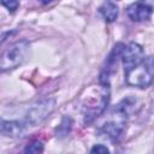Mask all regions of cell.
I'll use <instances>...</instances> for the list:
<instances>
[{"label":"cell","mask_w":154,"mask_h":154,"mask_svg":"<svg viewBox=\"0 0 154 154\" xmlns=\"http://www.w3.org/2000/svg\"><path fill=\"white\" fill-rule=\"evenodd\" d=\"M90 152H91V153H108L109 150H108V148H107L106 146H103V144H96V146H94V147L91 148Z\"/></svg>","instance_id":"obj_13"},{"label":"cell","mask_w":154,"mask_h":154,"mask_svg":"<svg viewBox=\"0 0 154 154\" xmlns=\"http://www.w3.org/2000/svg\"><path fill=\"white\" fill-rule=\"evenodd\" d=\"M128 84L138 88H147L153 79V61L152 58H144L140 64L124 72Z\"/></svg>","instance_id":"obj_4"},{"label":"cell","mask_w":154,"mask_h":154,"mask_svg":"<svg viewBox=\"0 0 154 154\" xmlns=\"http://www.w3.org/2000/svg\"><path fill=\"white\" fill-rule=\"evenodd\" d=\"M26 129L25 122L5 120L0 118V134L8 137H20Z\"/></svg>","instance_id":"obj_8"},{"label":"cell","mask_w":154,"mask_h":154,"mask_svg":"<svg viewBox=\"0 0 154 154\" xmlns=\"http://www.w3.org/2000/svg\"><path fill=\"white\" fill-rule=\"evenodd\" d=\"M54 106H55V101L53 99H43V100L36 102L35 105H32L26 114V119H25L26 125L30 124V125L35 126V125L42 123L53 112Z\"/></svg>","instance_id":"obj_5"},{"label":"cell","mask_w":154,"mask_h":154,"mask_svg":"<svg viewBox=\"0 0 154 154\" xmlns=\"http://www.w3.org/2000/svg\"><path fill=\"white\" fill-rule=\"evenodd\" d=\"M109 100L108 84H103L97 89H91L82 102V113L85 123H91L107 107Z\"/></svg>","instance_id":"obj_2"},{"label":"cell","mask_w":154,"mask_h":154,"mask_svg":"<svg viewBox=\"0 0 154 154\" xmlns=\"http://www.w3.org/2000/svg\"><path fill=\"white\" fill-rule=\"evenodd\" d=\"M71 125H72L71 119L69 117H64L61 123H60V125H59V128H58V130H57V136H60V137L61 136H66L71 130Z\"/></svg>","instance_id":"obj_10"},{"label":"cell","mask_w":154,"mask_h":154,"mask_svg":"<svg viewBox=\"0 0 154 154\" xmlns=\"http://www.w3.org/2000/svg\"><path fill=\"white\" fill-rule=\"evenodd\" d=\"M30 55V43L25 40L18 41L11 47H8L1 59H0V70L8 71L22 65Z\"/></svg>","instance_id":"obj_3"},{"label":"cell","mask_w":154,"mask_h":154,"mask_svg":"<svg viewBox=\"0 0 154 154\" xmlns=\"http://www.w3.org/2000/svg\"><path fill=\"white\" fill-rule=\"evenodd\" d=\"M53 0H40V2L41 4H43V5H46V4H49V2H52Z\"/></svg>","instance_id":"obj_14"},{"label":"cell","mask_w":154,"mask_h":154,"mask_svg":"<svg viewBox=\"0 0 154 154\" xmlns=\"http://www.w3.org/2000/svg\"><path fill=\"white\" fill-rule=\"evenodd\" d=\"M126 13L134 22H143L149 19L152 14V6L143 1H137L126 8Z\"/></svg>","instance_id":"obj_7"},{"label":"cell","mask_w":154,"mask_h":154,"mask_svg":"<svg viewBox=\"0 0 154 154\" xmlns=\"http://www.w3.org/2000/svg\"><path fill=\"white\" fill-rule=\"evenodd\" d=\"M42 150H43V144H42L41 142H38V141L32 142L31 144H29V146L24 149L25 153H41Z\"/></svg>","instance_id":"obj_11"},{"label":"cell","mask_w":154,"mask_h":154,"mask_svg":"<svg viewBox=\"0 0 154 154\" xmlns=\"http://www.w3.org/2000/svg\"><path fill=\"white\" fill-rule=\"evenodd\" d=\"M0 2L11 12H14L19 6V1L18 0H0Z\"/></svg>","instance_id":"obj_12"},{"label":"cell","mask_w":154,"mask_h":154,"mask_svg":"<svg viewBox=\"0 0 154 154\" xmlns=\"http://www.w3.org/2000/svg\"><path fill=\"white\" fill-rule=\"evenodd\" d=\"M131 106V99H124L122 102H119L116 106V108L111 112L109 118L102 124L100 134L112 141H117L125 129L126 117L129 113V108Z\"/></svg>","instance_id":"obj_1"},{"label":"cell","mask_w":154,"mask_h":154,"mask_svg":"<svg viewBox=\"0 0 154 154\" xmlns=\"http://www.w3.org/2000/svg\"><path fill=\"white\" fill-rule=\"evenodd\" d=\"M118 7L117 5L112 4V2H106L103 4L101 7H100V13L102 14V17L105 18L106 22L111 23V22H114L118 17Z\"/></svg>","instance_id":"obj_9"},{"label":"cell","mask_w":154,"mask_h":154,"mask_svg":"<svg viewBox=\"0 0 154 154\" xmlns=\"http://www.w3.org/2000/svg\"><path fill=\"white\" fill-rule=\"evenodd\" d=\"M120 58L123 59V65H124V72L132 69L137 64H140L142 60H144L146 54L143 48L136 43V42H130L129 45L124 46L123 52Z\"/></svg>","instance_id":"obj_6"}]
</instances>
